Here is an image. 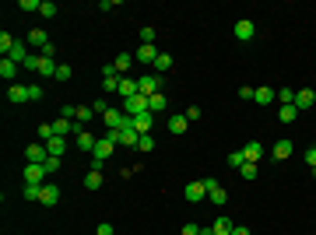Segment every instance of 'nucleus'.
Listing matches in <instances>:
<instances>
[{"label": "nucleus", "instance_id": "obj_1", "mask_svg": "<svg viewBox=\"0 0 316 235\" xmlns=\"http://www.w3.org/2000/svg\"><path fill=\"white\" fill-rule=\"evenodd\" d=\"M113 151H116V144H113L109 137H98V144H95V151H91V155H95V158H91V168L102 172V161L113 155Z\"/></svg>", "mask_w": 316, "mask_h": 235}, {"label": "nucleus", "instance_id": "obj_2", "mask_svg": "<svg viewBox=\"0 0 316 235\" xmlns=\"http://www.w3.org/2000/svg\"><path fill=\"white\" fill-rule=\"evenodd\" d=\"M123 112H127L130 120H134V116H141V112H151V109H148V95H141V91H137V95L123 98Z\"/></svg>", "mask_w": 316, "mask_h": 235}, {"label": "nucleus", "instance_id": "obj_3", "mask_svg": "<svg viewBox=\"0 0 316 235\" xmlns=\"http://www.w3.org/2000/svg\"><path fill=\"white\" fill-rule=\"evenodd\" d=\"M137 91L148 95V98L158 95V91H162V78H158V74H144V78H137Z\"/></svg>", "mask_w": 316, "mask_h": 235}, {"label": "nucleus", "instance_id": "obj_4", "mask_svg": "<svg viewBox=\"0 0 316 235\" xmlns=\"http://www.w3.org/2000/svg\"><path fill=\"white\" fill-rule=\"evenodd\" d=\"M183 197H186L190 204H197V200H204V197H207V186H204V179H193V183H186V190H183Z\"/></svg>", "mask_w": 316, "mask_h": 235}, {"label": "nucleus", "instance_id": "obj_5", "mask_svg": "<svg viewBox=\"0 0 316 235\" xmlns=\"http://www.w3.org/2000/svg\"><path fill=\"white\" fill-rule=\"evenodd\" d=\"M57 60L53 56H35V74H42V78H57Z\"/></svg>", "mask_w": 316, "mask_h": 235}, {"label": "nucleus", "instance_id": "obj_6", "mask_svg": "<svg viewBox=\"0 0 316 235\" xmlns=\"http://www.w3.org/2000/svg\"><path fill=\"white\" fill-rule=\"evenodd\" d=\"M39 204H46V207H53V204H60V186H57V183H42V193H39Z\"/></svg>", "mask_w": 316, "mask_h": 235}, {"label": "nucleus", "instance_id": "obj_7", "mask_svg": "<svg viewBox=\"0 0 316 235\" xmlns=\"http://www.w3.org/2000/svg\"><path fill=\"white\" fill-rule=\"evenodd\" d=\"M204 186H207V200H211V204H218V207H222V204L229 200V193H225V186H218L215 179H204Z\"/></svg>", "mask_w": 316, "mask_h": 235}, {"label": "nucleus", "instance_id": "obj_8", "mask_svg": "<svg viewBox=\"0 0 316 235\" xmlns=\"http://www.w3.org/2000/svg\"><path fill=\"white\" fill-rule=\"evenodd\" d=\"M313 102H316V91L313 88H302V91H295V102H292V105H295L299 112H306V109H313Z\"/></svg>", "mask_w": 316, "mask_h": 235}, {"label": "nucleus", "instance_id": "obj_9", "mask_svg": "<svg viewBox=\"0 0 316 235\" xmlns=\"http://www.w3.org/2000/svg\"><path fill=\"white\" fill-rule=\"evenodd\" d=\"M49 172H46V165H35V161H28L25 165V179L28 183H35V186H42V179H46Z\"/></svg>", "mask_w": 316, "mask_h": 235}, {"label": "nucleus", "instance_id": "obj_10", "mask_svg": "<svg viewBox=\"0 0 316 235\" xmlns=\"http://www.w3.org/2000/svg\"><path fill=\"white\" fill-rule=\"evenodd\" d=\"M253 35H256V25H253L249 18H242V21H236V39H239V42H249Z\"/></svg>", "mask_w": 316, "mask_h": 235}, {"label": "nucleus", "instance_id": "obj_11", "mask_svg": "<svg viewBox=\"0 0 316 235\" xmlns=\"http://www.w3.org/2000/svg\"><path fill=\"white\" fill-rule=\"evenodd\" d=\"M25 155H28V161H35V165H42V161L49 158V148H46L42 141H35V144H28V151H25Z\"/></svg>", "mask_w": 316, "mask_h": 235}, {"label": "nucleus", "instance_id": "obj_12", "mask_svg": "<svg viewBox=\"0 0 316 235\" xmlns=\"http://www.w3.org/2000/svg\"><path fill=\"white\" fill-rule=\"evenodd\" d=\"M7 102H14V105L32 102V98H28V84H11V88H7Z\"/></svg>", "mask_w": 316, "mask_h": 235}, {"label": "nucleus", "instance_id": "obj_13", "mask_svg": "<svg viewBox=\"0 0 316 235\" xmlns=\"http://www.w3.org/2000/svg\"><path fill=\"white\" fill-rule=\"evenodd\" d=\"M151 123H155V112H141V116L130 120V127H134L137 134H151Z\"/></svg>", "mask_w": 316, "mask_h": 235}, {"label": "nucleus", "instance_id": "obj_14", "mask_svg": "<svg viewBox=\"0 0 316 235\" xmlns=\"http://www.w3.org/2000/svg\"><path fill=\"white\" fill-rule=\"evenodd\" d=\"M28 56H32V53H28V42H14V49L7 53V60H14V64H21V67L28 64Z\"/></svg>", "mask_w": 316, "mask_h": 235}, {"label": "nucleus", "instance_id": "obj_15", "mask_svg": "<svg viewBox=\"0 0 316 235\" xmlns=\"http://www.w3.org/2000/svg\"><path fill=\"white\" fill-rule=\"evenodd\" d=\"M134 60H137V64H155V60H158V49H155V46H144V42H141V49L134 53Z\"/></svg>", "mask_w": 316, "mask_h": 235}, {"label": "nucleus", "instance_id": "obj_16", "mask_svg": "<svg viewBox=\"0 0 316 235\" xmlns=\"http://www.w3.org/2000/svg\"><path fill=\"white\" fill-rule=\"evenodd\" d=\"M274 98H278V91H274V88H267V84H260V88H256V95H253V102H260V105H271Z\"/></svg>", "mask_w": 316, "mask_h": 235}, {"label": "nucleus", "instance_id": "obj_17", "mask_svg": "<svg viewBox=\"0 0 316 235\" xmlns=\"http://www.w3.org/2000/svg\"><path fill=\"white\" fill-rule=\"evenodd\" d=\"M137 141H141V134H137L134 127H123V130H120V144H123V148H137Z\"/></svg>", "mask_w": 316, "mask_h": 235}, {"label": "nucleus", "instance_id": "obj_18", "mask_svg": "<svg viewBox=\"0 0 316 235\" xmlns=\"http://www.w3.org/2000/svg\"><path fill=\"white\" fill-rule=\"evenodd\" d=\"M18 71H21V64H14V60H7V56L0 60V78H4V81H14V74H18Z\"/></svg>", "mask_w": 316, "mask_h": 235}, {"label": "nucleus", "instance_id": "obj_19", "mask_svg": "<svg viewBox=\"0 0 316 235\" xmlns=\"http://www.w3.org/2000/svg\"><path fill=\"white\" fill-rule=\"evenodd\" d=\"M74 144H78L81 151H95V144H98V137H91L88 130H81L78 137H74Z\"/></svg>", "mask_w": 316, "mask_h": 235}, {"label": "nucleus", "instance_id": "obj_20", "mask_svg": "<svg viewBox=\"0 0 316 235\" xmlns=\"http://www.w3.org/2000/svg\"><path fill=\"white\" fill-rule=\"evenodd\" d=\"M28 46H39V49H46V46H49V35H46L42 28H32V32H28Z\"/></svg>", "mask_w": 316, "mask_h": 235}, {"label": "nucleus", "instance_id": "obj_21", "mask_svg": "<svg viewBox=\"0 0 316 235\" xmlns=\"http://www.w3.org/2000/svg\"><path fill=\"white\" fill-rule=\"evenodd\" d=\"M260 151H264V148H260V141H249V144H246V148H242V158H246V161H253V165H256V161H260Z\"/></svg>", "mask_w": 316, "mask_h": 235}, {"label": "nucleus", "instance_id": "obj_22", "mask_svg": "<svg viewBox=\"0 0 316 235\" xmlns=\"http://www.w3.org/2000/svg\"><path fill=\"white\" fill-rule=\"evenodd\" d=\"M186 127H190V120L186 116H169V130L179 137V134H186Z\"/></svg>", "mask_w": 316, "mask_h": 235}, {"label": "nucleus", "instance_id": "obj_23", "mask_svg": "<svg viewBox=\"0 0 316 235\" xmlns=\"http://www.w3.org/2000/svg\"><path fill=\"white\" fill-rule=\"evenodd\" d=\"M46 148H49V155L64 158V151H67V137H53V141H46Z\"/></svg>", "mask_w": 316, "mask_h": 235}, {"label": "nucleus", "instance_id": "obj_24", "mask_svg": "<svg viewBox=\"0 0 316 235\" xmlns=\"http://www.w3.org/2000/svg\"><path fill=\"white\" fill-rule=\"evenodd\" d=\"M113 64H116V74H127V71H130V64H134V53H120Z\"/></svg>", "mask_w": 316, "mask_h": 235}, {"label": "nucleus", "instance_id": "obj_25", "mask_svg": "<svg viewBox=\"0 0 316 235\" xmlns=\"http://www.w3.org/2000/svg\"><path fill=\"white\" fill-rule=\"evenodd\" d=\"M102 183H106V179H102V172H95V168H91V172L84 175V190H91V193H95V190H98Z\"/></svg>", "mask_w": 316, "mask_h": 235}, {"label": "nucleus", "instance_id": "obj_26", "mask_svg": "<svg viewBox=\"0 0 316 235\" xmlns=\"http://www.w3.org/2000/svg\"><path fill=\"white\" fill-rule=\"evenodd\" d=\"M120 95H123V98L137 95V81H134V78H120Z\"/></svg>", "mask_w": 316, "mask_h": 235}, {"label": "nucleus", "instance_id": "obj_27", "mask_svg": "<svg viewBox=\"0 0 316 235\" xmlns=\"http://www.w3.org/2000/svg\"><path fill=\"white\" fill-rule=\"evenodd\" d=\"M271 155L278 158V161H285V158L292 155V141H278V144H274V151H271Z\"/></svg>", "mask_w": 316, "mask_h": 235}, {"label": "nucleus", "instance_id": "obj_28", "mask_svg": "<svg viewBox=\"0 0 316 235\" xmlns=\"http://www.w3.org/2000/svg\"><path fill=\"white\" fill-rule=\"evenodd\" d=\"M211 232L215 235H232V218H218V221L211 225Z\"/></svg>", "mask_w": 316, "mask_h": 235}, {"label": "nucleus", "instance_id": "obj_29", "mask_svg": "<svg viewBox=\"0 0 316 235\" xmlns=\"http://www.w3.org/2000/svg\"><path fill=\"white\" fill-rule=\"evenodd\" d=\"M295 116H299V109H295V105H281V109H278V120H281V123H292Z\"/></svg>", "mask_w": 316, "mask_h": 235}, {"label": "nucleus", "instance_id": "obj_30", "mask_svg": "<svg viewBox=\"0 0 316 235\" xmlns=\"http://www.w3.org/2000/svg\"><path fill=\"white\" fill-rule=\"evenodd\" d=\"M151 67H155L158 74H165V71L172 67V56H169V53H158V60H155V64H151Z\"/></svg>", "mask_w": 316, "mask_h": 235}, {"label": "nucleus", "instance_id": "obj_31", "mask_svg": "<svg viewBox=\"0 0 316 235\" xmlns=\"http://www.w3.org/2000/svg\"><path fill=\"white\" fill-rule=\"evenodd\" d=\"M35 137H39L42 144H46V141H53V137H57V134H53V123H42V127L35 130Z\"/></svg>", "mask_w": 316, "mask_h": 235}, {"label": "nucleus", "instance_id": "obj_32", "mask_svg": "<svg viewBox=\"0 0 316 235\" xmlns=\"http://www.w3.org/2000/svg\"><path fill=\"white\" fill-rule=\"evenodd\" d=\"M148 109H151V112H162V109H165V95H162V91L148 98Z\"/></svg>", "mask_w": 316, "mask_h": 235}, {"label": "nucleus", "instance_id": "obj_33", "mask_svg": "<svg viewBox=\"0 0 316 235\" xmlns=\"http://www.w3.org/2000/svg\"><path fill=\"white\" fill-rule=\"evenodd\" d=\"M137 151H155V137H151V134H141V141H137Z\"/></svg>", "mask_w": 316, "mask_h": 235}, {"label": "nucleus", "instance_id": "obj_34", "mask_svg": "<svg viewBox=\"0 0 316 235\" xmlns=\"http://www.w3.org/2000/svg\"><path fill=\"white\" fill-rule=\"evenodd\" d=\"M11 49H14V39H11V32H4V35H0V53L7 56Z\"/></svg>", "mask_w": 316, "mask_h": 235}, {"label": "nucleus", "instance_id": "obj_35", "mask_svg": "<svg viewBox=\"0 0 316 235\" xmlns=\"http://www.w3.org/2000/svg\"><path fill=\"white\" fill-rule=\"evenodd\" d=\"M60 120H78V105L64 102V109H60Z\"/></svg>", "mask_w": 316, "mask_h": 235}, {"label": "nucleus", "instance_id": "obj_36", "mask_svg": "<svg viewBox=\"0 0 316 235\" xmlns=\"http://www.w3.org/2000/svg\"><path fill=\"white\" fill-rule=\"evenodd\" d=\"M39 193H42V186H35V183H25V200H39Z\"/></svg>", "mask_w": 316, "mask_h": 235}, {"label": "nucleus", "instance_id": "obj_37", "mask_svg": "<svg viewBox=\"0 0 316 235\" xmlns=\"http://www.w3.org/2000/svg\"><path fill=\"white\" fill-rule=\"evenodd\" d=\"M42 165H46V172H49V175H57V172H60V158H57V155H49Z\"/></svg>", "mask_w": 316, "mask_h": 235}, {"label": "nucleus", "instance_id": "obj_38", "mask_svg": "<svg viewBox=\"0 0 316 235\" xmlns=\"http://www.w3.org/2000/svg\"><path fill=\"white\" fill-rule=\"evenodd\" d=\"M102 91H120V78H102Z\"/></svg>", "mask_w": 316, "mask_h": 235}, {"label": "nucleus", "instance_id": "obj_39", "mask_svg": "<svg viewBox=\"0 0 316 235\" xmlns=\"http://www.w3.org/2000/svg\"><path fill=\"white\" fill-rule=\"evenodd\" d=\"M91 112H95L91 105H78V123H81V127H84V123L91 120Z\"/></svg>", "mask_w": 316, "mask_h": 235}, {"label": "nucleus", "instance_id": "obj_40", "mask_svg": "<svg viewBox=\"0 0 316 235\" xmlns=\"http://www.w3.org/2000/svg\"><path fill=\"white\" fill-rule=\"evenodd\" d=\"M141 39H144V46H155V28L144 25V28H141Z\"/></svg>", "mask_w": 316, "mask_h": 235}, {"label": "nucleus", "instance_id": "obj_41", "mask_svg": "<svg viewBox=\"0 0 316 235\" xmlns=\"http://www.w3.org/2000/svg\"><path fill=\"white\" fill-rule=\"evenodd\" d=\"M91 109H95V112H98V116H106V112H109V109H113V105H109V102H106V98H95V102H91Z\"/></svg>", "mask_w": 316, "mask_h": 235}, {"label": "nucleus", "instance_id": "obj_42", "mask_svg": "<svg viewBox=\"0 0 316 235\" xmlns=\"http://www.w3.org/2000/svg\"><path fill=\"white\" fill-rule=\"evenodd\" d=\"M42 18H57V4H49V0H42V11H39Z\"/></svg>", "mask_w": 316, "mask_h": 235}, {"label": "nucleus", "instance_id": "obj_43", "mask_svg": "<svg viewBox=\"0 0 316 235\" xmlns=\"http://www.w3.org/2000/svg\"><path fill=\"white\" fill-rule=\"evenodd\" d=\"M278 98H281V105H292V102H295V91L285 88V91H278Z\"/></svg>", "mask_w": 316, "mask_h": 235}, {"label": "nucleus", "instance_id": "obj_44", "mask_svg": "<svg viewBox=\"0 0 316 235\" xmlns=\"http://www.w3.org/2000/svg\"><path fill=\"white\" fill-rule=\"evenodd\" d=\"M229 165H232V168H242V165H246L242 151H232V155H229Z\"/></svg>", "mask_w": 316, "mask_h": 235}, {"label": "nucleus", "instance_id": "obj_45", "mask_svg": "<svg viewBox=\"0 0 316 235\" xmlns=\"http://www.w3.org/2000/svg\"><path fill=\"white\" fill-rule=\"evenodd\" d=\"M71 74H74V71H71L67 64H60V67H57V81H71Z\"/></svg>", "mask_w": 316, "mask_h": 235}, {"label": "nucleus", "instance_id": "obj_46", "mask_svg": "<svg viewBox=\"0 0 316 235\" xmlns=\"http://www.w3.org/2000/svg\"><path fill=\"white\" fill-rule=\"evenodd\" d=\"M21 11H42L39 0H21Z\"/></svg>", "mask_w": 316, "mask_h": 235}, {"label": "nucleus", "instance_id": "obj_47", "mask_svg": "<svg viewBox=\"0 0 316 235\" xmlns=\"http://www.w3.org/2000/svg\"><path fill=\"white\" fill-rule=\"evenodd\" d=\"M28 98L39 102V98H42V88H39V84H28Z\"/></svg>", "mask_w": 316, "mask_h": 235}, {"label": "nucleus", "instance_id": "obj_48", "mask_svg": "<svg viewBox=\"0 0 316 235\" xmlns=\"http://www.w3.org/2000/svg\"><path fill=\"white\" fill-rule=\"evenodd\" d=\"M239 172H242V175H246V179H253V175H256V165H253V161H246V165H242V168H239Z\"/></svg>", "mask_w": 316, "mask_h": 235}, {"label": "nucleus", "instance_id": "obj_49", "mask_svg": "<svg viewBox=\"0 0 316 235\" xmlns=\"http://www.w3.org/2000/svg\"><path fill=\"white\" fill-rule=\"evenodd\" d=\"M95 235H116V232H113V225H109V221H102V225L95 228Z\"/></svg>", "mask_w": 316, "mask_h": 235}, {"label": "nucleus", "instance_id": "obj_50", "mask_svg": "<svg viewBox=\"0 0 316 235\" xmlns=\"http://www.w3.org/2000/svg\"><path fill=\"white\" fill-rule=\"evenodd\" d=\"M179 235H200V225L190 221V225H183V232H179Z\"/></svg>", "mask_w": 316, "mask_h": 235}, {"label": "nucleus", "instance_id": "obj_51", "mask_svg": "<svg viewBox=\"0 0 316 235\" xmlns=\"http://www.w3.org/2000/svg\"><path fill=\"white\" fill-rule=\"evenodd\" d=\"M306 165H309V168H316V144L306 151Z\"/></svg>", "mask_w": 316, "mask_h": 235}, {"label": "nucleus", "instance_id": "obj_52", "mask_svg": "<svg viewBox=\"0 0 316 235\" xmlns=\"http://www.w3.org/2000/svg\"><path fill=\"white\" fill-rule=\"evenodd\" d=\"M232 235H249V228H246V225H236V228H232Z\"/></svg>", "mask_w": 316, "mask_h": 235}, {"label": "nucleus", "instance_id": "obj_53", "mask_svg": "<svg viewBox=\"0 0 316 235\" xmlns=\"http://www.w3.org/2000/svg\"><path fill=\"white\" fill-rule=\"evenodd\" d=\"M313 175H316V168H313Z\"/></svg>", "mask_w": 316, "mask_h": 235}]
</instances>
